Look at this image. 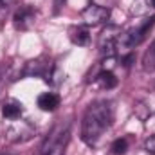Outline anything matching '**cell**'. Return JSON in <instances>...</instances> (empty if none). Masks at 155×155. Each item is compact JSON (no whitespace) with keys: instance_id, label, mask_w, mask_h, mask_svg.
Returning <instances> with one entry per match:
<instances>
[{"instance_id":"obj_15","label":"cell","mask_w":155,"mask_h":155,"mask_svg":"<svg viewBox=\"0 0 155 155\" xmlns=\"http://www.w3.org/2000/svg\"><path fill=\"white\" fill-rule=\"evenodd\" d=\"M144 150L150 155H155V135H150V137L144 141Z\"/></svg>"},{"instance_id":"obj_19","label":"cell","mask_w":155,"mask_h":155,"mask_svg":"<svg viewBox=\"0 0 155 155\" xmlns=\"http://www.w3.org/2000/svg\"><path fill=\"white\" fill-rule=\"evenodd\" d=\"M152 7H155V0H152Z\"/></svg>"},{"instance_id":"obj_4","label":"cell","mask_w":155,"mask_h":155,"mask_svg":"<svg viewBox=\"0 0 155 155\" xmlns=\"http://www.w3.org/2000/svg\"><path fill=\"white\" fill-rule=\"evenodd\" d=\"M108 18H110V9L108 7H103V5L90 4V5H87L81 11V20H83V24L87 27L101 25V24L108 22Z\"/></svg>"},{"instance_id":"obj_10","label":"cell","mask_w":155,"mask_h":155,"mask_svg":"<svg viewBox=\"0 0 155 155\" xmlns=\"http://www.w3.org/2000/svg\"><path fill=\"white\" fill-rule=\"evenodd\" d=\"M38 107L40 110L43 112H54L58 107H60V96L54 94V92H43L38 96Z\"/></svg>"},{"instance_id":"obj_2","label":"cell","mask_w":155,"mask_h":155,"mask_svg":"<svg viewBox=\"0 0 155 155\" xmlns=\"http://www.w3.org/2000/svg\"><path fill=\"white\" fill-rule=\"evenodd\" d=\"M71 141V121H60L45 137L40 155H63Z\"/></svg>"},{"instance_id":"obj_18","label":"cell","mask_w":155,"mask_h":155,"mask_svg":"<svg viewBox=\"0 0 155 155\" xmlns=\"http://www.w3.org/2000/svg\"><path fill=\"white\" fill-rule=\"evenodd\" d=\"M65 2H67V0H54V13H60V9L63 7Z\"/></svg>"},{"instance_id":"obj_7","label":"cell","mask_w":155,"mask_h":155,"mask_svg":"<svg viewBox=\"0 0 155 155\" xmlns=\"http://www.w3.org/2000/svg\"><path fill=\"white\" fill-rule=\"evenodd\" d=\"M51 71H52V69H51L47 58L41 56V58H36V60H29V61L25 63V67H24V71H22V76H36V78H43V79L47 81Z\"/></svg>"},{"instance_id":"obj_11","label":"cell","mask_w":155,"mask_h":155,"mask_svg":"<svg viewBox=\"0 0 155 155\" xmlns=\"http://www.w3.org/2000/svg\"><path fill=\"white\" fill-rule=\"evenodd\" d=\"M94 79L99 83L101 88H107V90L117 87V78H116V74H114L112 71H101V69H99V74L94 78Z\"/></svg>"},{"instance_id":"obj_9","label":"cell","mask_w":155,"mask_h":155,"mask_svg":"<svg viewBox=\"0 0 155 155\" xmlns=\"http://www.w3.org/2000/svg\"><path fill=\"white\" fill-rule=\"evenodd\" d=\"M22 114H24V105L18 99H7V101H4V105H2V116H4L5 121L18 119V117H22Z\"/></svg>"},{"instance_id":"obj_3","label":"cell","mask_w":155,"mask_h":155,"mask_svg":"<svg viewBox=\"0 0 155 155\" xmlns=\"http://www.w3.org/2000/svg\"><path fill=\"white\" fill-rule=\"evenodd\" d=\"M4 137L13 143V144H18V143H25L29 141L35 134H36V126L24 119V117H18V119H9L5 121V126H4Z\"/></svg>"},{"instance_id":"obj_12","label":"cell","mask_w":155,"mask_h":155,"mask_svg":"<svg viewBox=\"0 0 155 155\" xmlns=\"http://www.w3.org/2000/svg\"><path fill=\"white\" fill-rule=\"evenodd\" d=\"M143 69L146 72H152L155 71V40L150 43V47L146 49L144 56H143Z\"/></svg>"},{"instance_id":"obj_13","label":"cell","mask_w":155,"mask_h":155,"mask_svg":"<svg viewBox=\"0 0 155 155\" xmlns=\"http://www.w3.org/2000/svg\"><path fill=\"white\" fill-rule=\"evenodd\" d=\"M150 7H152V0H134V4L130 7V13L134 16H143V15L150 13Z\"/></svg>"},{"instance_id":"obj_16","label":"cell","mask_w":155,"mask_h":155,"mask_svg":"<svg viewBox=\"0 0 155 155\" xmlns=\"http://www.w3.org/2000/svg\"><path fill=\"white\" fill-rule=\"evenodd\" d=\"M15 4H16V0H0V7H4V9H9Z\"/></svg>"},{"instance_id":"obj_8","label":"cell","mask_w":155,"mask_h":155,"mask_svg":"<svg viewBox=\"0 0 155 155\" xmlns=\"http://www.w3.org/2000/svg\"><path fill=\"white\" fill-rule=\"evenodd\" d=\"M69 38L74 45H79V47H85L88 45L90 41V33H88V27L87 25H72L69 29Z\"/></svg>"},{"instance_id":"obj_14","label":"cell","mask_w":155,"mask_h":155,"mask_svg":"<svg viewBox=\"0 0 155 155\" xmlns=\"http://www.w3.org/2000/svg\"><path fill=\"white\" fill-rule=\"evenodd\" d=\"M110 150H112V153H114V155L126 153V150H128V139H124V137H119V139H116V141L112 143Z\"/></svg>"},{"instance_id":"obj_17","label":"cell","mask_w":155,"mask_h":155,"mask_svg":"<svg viewBox=\"0 0 155 155\" xmlns=\"http://www.w3.org/2000/svg\"><path fill=\"white\" fill-rule=\"evenodd\" d=\"M92 4H96V5H103V7H110L112 0H92Z\"/></svg>"},{"instance_id":"obj_1","label":"cell","mask_w":155,"mask_h":155,"mask_svg":"<svg viewBox=\"0 0 155 155\" xmlns=\"http://www.w3.org/2000/svg\"><path fill=\"white\" fill-rule=\"evenodd\" d=\"M114 121V105L108 99H97L90 103L81 121V139L88 146H96L101 135L110 128Z\"/></svg>"},{"instance_id":"obj_5","label":"cell","mask_w":155,"mask_h":155,"mask_svg":"<svg viewBox=\"0 0 155 155\" xmlns=\"http://www.w3.org/2000/svg\"><path fill=\"white\" fill-rule=\"evenodd\" d=\"M121 29L116 27V25H108L101 36H99V52L103 58H108V56H116L117 54V36H119Z\"/></svg>"},{"instance_id":"obj_6","label":"cell","mask_w":155,"mask_h":155,"mask_svg":"<svg viewBox=\"0 0 155 155\" xmlns=\"http://www.w3.org/2000/svg\"><path fill=\"white\" fill-rule=\"evenodd\" d=\"M35 22H36V11H35L31 5H22V7H18V9L15 11V15H13V24H15V27L20 29V31L31 29V27L35 25Z\"/></svg>"}]
</instances>
